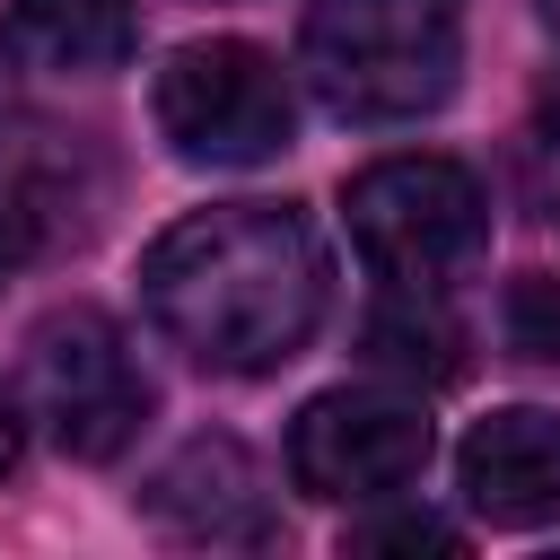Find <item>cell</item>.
I'll return each instance as SVG.
<instances>
[{
	"label": "cell",
	"mask_w": 560,
	"mask_h": 560,
	"mask_svg": "<svg viewBox=\"0 0 560 560\" xmlns=\"http://www.w3.org/2000/svg\"><path fill=\"white\" fill-rule=\"evenodd\" d=\"M324 245L289 201H219L175 219L140 254V306L149 324L219 368V376H262L289 368L315 324H324Z\"/></svg>",
	"instance_id": "cell-1"
},
{
	"label": "cell",
	"mask_w": 560,
	"mask_h": 560,
	"mask_svg": "<svg viewBox=\"0 0 560 560\" xmlns=\"http://www.w3.org/2000/svg\"><path fill=\"white\" fill-rule=\"evenodd\" d=\"M464 0H306V79L350 122H411L455 96Z\"/></svg>",
	"instance_id": "cell-2"
},
{
	"label": "cell",
	"mask_w": 560,
	"mask_h": 560,
	"mask_svg": "<svg viewBox=\"0 0 560 560\" xmlns=\"http://www.w3.org/2000/svg\"><path fill=\"white\" fill-rule=\"evenodd\" d=\"M341 210H350V245L394 289H446L490 236V201L455 158H376L350 175Z\"/></svg>",
	"instance_id": "cell-3"
},
{
	"label": "cell",
	"mask_w": 560,
	"mask_h": 560,
	"mask_svg": "<svg viewBox=\"0 0 560 560\" xmlns=\"http://www.w3.org/2000/svg\"><path fill=\"white\" fill-rule=\"evenodd\" d=\"M158 131L175 140V158L192 166H262L289 149L298 131V96H289V70L245 44V35H210V44H184L166 52L158 70Z\"/></svg>",
	"instance_id": "cell-4"
},
{
	"label": "cell",
	"mask_w": 560,
	"mask_h": 560,
	"mask_svg": "<svg viewBox=\"0 0 560 560\" xmlns=\"http://www.w3.org/2000/svg\"><path fill=\"white\" fill-rule=\"evenodd\" d=\"M26 394H35V420L52 429V446L79 455V464L122 455L140 438V420H149V376H140V359L122 350V332L96 306H70V315L35 324Z\"/></svg>",
	"instance_id": "cell-5"
},
{
	"label": "cell",
	"mask_w": 560,
	"mask_h": 560,
	"mask_svg": "<svg viewBox=\"0 0 560 560\" xmlns=\"http://www.w3.org/2000/svg\"><path fill=\"white\" fill-rule=\"evenodd\" d=\"M429 464V411L385 385L315 394L289 429V472L306 499H394Z\"/></svg>",
	"instance_id": "cell-6"
},
{
	"label": "cell",
	"mask_w": 560,
	"mask_h": 560,
	"mask_svg": "<svg viewBox=\"0 0 560 560\" xmlns=\"http://www.w3.org/2000/svg\"><path fill=\"white\" fill-rule=\"evenodd\" d=\"M455 481L490 525H551L560 516V411L508 402L472 420V438L455 446Z\"/></svg>",
	"instance_id": "cell-7"
},
{
	"label": "cell",
	"mask_w": 560,
	"mask_h": 560,
	"mask_svg": "<svg viewBox=\"0 0 560 560\" xmlns=\"http://www.w3.org/2000/svg\"><path fill=\"white\" fill-rule=\"evenodd\" d=\"M149 516L184 542H262L271 534V508H262V472L236 438H192L149 490Z\"/></svg>",
	"instance_id": "cell-8"
},
{
	"label": "cell",
	"mask_w": 560,
	"mask_h": 560,
	"mask_svg": "<svg viewBox=\"0 0 560 560\" xmlns=\"http://www.w3.org/2000/svg\"><path fill=\"white\" fill-rule=\"evenodd\" d=\"M131 0H9V52L26 70L96 79L131 61Z\"/></svg>",
	"instance_id": "cell-9"
},
{
	"label": "cell",
	"mask_w": 560,
	"mask_h": 560,
	"mask_svg": "<svg viewBox=\"0 0 560 560\" xmlns=\"http://www.w3.org/2000/svg\"><path fill=\"white\" fill-rule=\"evenodd\" d=\"M368 359L446 385V376H464V332L438 315V289H394V306L368 324Z\"/></svg>",
	"instance_id": "cell-10"
},
{
	"label": "cell",
	"mask_w": 560,
	"mask_h": 560,
	"mask_svg": "<svg viewBox=\"0 0 560 560\" xmlns=\"http://www.w3.org/2000/svg\"><path fill=\"white\" fill-rule=\"evenodd\" d=\"M508 341H516L525 359H560V271L516 280V298H508Z\"/></svg>",
	"instance_id": "cell-11"
},
{
	"label": "cell",
	"mask_w": 560,
	"mask_h": 560,
	"mask_svg": "<svg viewBox=\"0 0 560 560\" xmlns=\"http://www.w3.org/2000/svg\"><path fill=\"white\" fill-rule=\"evenodd\" d=\"M350 542H359V551H455L464 534H455L446 516H411V508H402V516H376V525H359Z\"/></svg>",
	"instance_id": "cell-12"
},
{
	"label": "cell",
	"mask_w": 560,
	"mask_h": 560,
	"mask_svg": "<svg viewBox=\"0 0 560 560\" xmlns=\"http://www.w3.org/2000/svg\"><path fill=\"white\" fill-rule=\"evenodd\" d=\"M9 464H18V402L0 394V472H9Z\"/></svg>",
	"instance_id": "cell-13"
},
{
	"label": "cell",
	"mask_w": 560,
	"mask_h": 560,
	"mask_svg": "<svg viewBox=\"0 0 560 560\" xmlns=\"http://www.w3.org/2000/svg\"><path fill=\"white\" fill-rule=\"evenodd\" d=\"M18 228H26V210H9V201H0V262L18 254Z\"/></svg>",
	"instance_id": "cell-14"
},
{
	"label": "cell",
	"mask_w": 560,
	"mask_h": 560,
	"mask_svg": "<svg viewBox=\"0 0 560 560\" xmlns=\"http://www.w3.org/2000/svg\"><path fill=\"white\" fill-rule=\"evenodd\" d=\"M542 18H551V26H560V0H542Z\"/></svg>",
	"instance_id": "cell-15"
}]
</instances>
